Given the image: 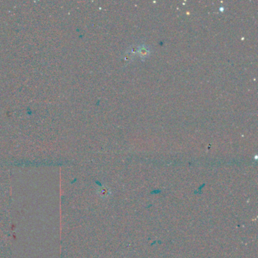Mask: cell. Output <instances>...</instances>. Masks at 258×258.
<instances>
[{"instance_id":"6da1fadb","label":"cell","mask_w":258,"mask_h":258,"mask_svg":"<svg viewBox=\"0 0 258 258\" xmlns=\"http://www.w3.org/2000/svg\"><path fill=\"white\" fill-rule=\"evenodd\" d=\"M109 193H110V191H108L107 188H102L101 195H102V197H108V195H109Z\"/></svg>"}]
</instances>
